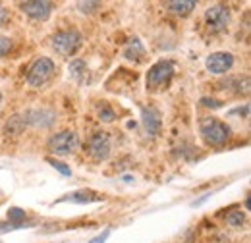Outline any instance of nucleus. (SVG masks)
<instances>
[{
    "mask_svg": "<svg viewBox=\"0 0 251 243\" xmlns=\"http://www.w3.org/2000/svg\"><path fill=\"white\" fill-rule=\"evenodd\" d=\"M77 147H79V137H77L75 131H70V129L52 133L47 141L49 152L56 154V156H68V154L77 151Z\"/></svg>",
    "mask_w": 251,
    "mask_h": 243,
    "instance_id": "20e7f679",
    "label": "nucleus"
},
{
    "mask_svg": "<svg viewBox=\"0 0 251 243\" xmlns=\"http://www.w3.org/2000/svg\"><path fill=\"white\" fill-rule=\"evenodd\" d=\"M234 66V54L230 52H213L207 56V70L211 73L222 75L226 72H230Z\"/></svg>",
    "mask_w": 251,
    "mask_h": 243,
    "instance_id": "9d476101",
    "label": "nucleus"
},
{
    "mask_svg": "<svg viewBox=\"0 0 251 243\" xmlns=\"http://www.w3.org/2000/svg\"><path fill=\"white\" fill-rule=\"evenodd\" d=\"M49 162H50V164H52V166H54V168H56V170H58L60 174H64V176H70V174H72V170H70V168H68V166H66L64 162H60V160L49 158Z\"/></svg>",
    "mask_w": 251,
    "mask_h": 243,
    "instance_id": "412c9836",
    "label": "nucleus"
},
{
    "mask_svg": "<svg viewBox=\"0 0 251 243\" xmlns=\"http://www.w3.org/2000/svg\"><path fill=\"white\" fill-rule=\"evenodd\" d=\"M0 201H2V197H0Z\"/></svg>",
    "mask_w": 251,
    "mask_h": 243,
    "instance_id": "a878e982",
    "label": "nucleus"
},
{
    "mask_svg": "<svg viewBox=\"0 0 251 243\" xmlns=\"http://www.w3.org/2000/svg\"><path fill=\"white\" fill-rule=\"evenodd\" d=\"M97 116H99V120L104 122V123H110V122L116 120V112L112 110V106H110L108 102H100V104H99Z\"/></svg>",
    "mask_w": 251,
    "mask_h": 243,
    "instance_id": "dca6fc26",
    "label": "nucleus"
},
{
    "mask_svg": "<svg viewBox=\"0 0 251 243\" xmlns=\"http://www.w3.org/2000/svg\"><path fill=\"white\" fill-rule=\"evenodd\" d=\"M81 33L77 29H64L58 31L50 37V47L60 56H74L81 49Z\"/></svg>",
    "mask_w": 251,
    "mask_h": 243,
    "instance_id": "7ed1b4c3",
    "label": "nucleus"
},
{
    "mask_svg": "<svg viewBox=\"0 0 251 243\" xmlns=\"http://www.w3.org/2000/svg\"><path fill=\"white\" fill-rule=\"evenodd\" d=\"M54 62L47 56H41L33 62L27 70V83L31 87H43L54 77Z\"/></svg>",
    "mask_w": 251,
    "mask_h": 243,
    "instance_id": "39448f33",
    "label": "nucleus"
},
{
    "mask_svg": "<svg viewBox=\"0 0 251 243\" xmlns=\"http://www.w3.org/2000/svg\"><path fill=\"white\" fill-rule=\"evenodd\" d=\"M70 72H72V75H74V77H77V79H79L83 73H87V72H85V62L74 60L72 64H70Z\"/></svg>",
    "mask_w": 251,
    "mask_h": 243,
    "instance_id": "6ab92c4d",
    "label": "nucleus"
},
{
    "mask_svg": "<svg viewBox=\"0 0 251 243\" xmlns=\"http://www.w3.org/2000/svg\"><path fill=\"white\" fill-rule=\"evenodd\" d=\"M201 104H203V106H211V108H219L220 106V102L219 100H215V98H203Z\"/></svg>",
    "mask_w": 251,
    "mask_h": 243,
    "instance_id": "5701e85b",
    "label": "nucleus"
},
{
    "mask_svg": "<svg viewBox=\"0 0 251 243\" xmlns=\"http://www.w3.org/2000/svg\"><path fill=\"white\" fill-rule=\"evenodd\" d=\"M0 104H2V93H0Z\"/></svg>",
    "mask_w": 251,
    "mask_h": 243,
    "instance_id": "393cba45",
    "label": "nucleus"
},
{
    "mask_svg": "<svg viewBox=\"0 0 251 243\" xmlns=\"http://www.w3.org/2000/svg\"><path fill=\"white\" fill-rule=\"evenodd\" d=\"M141 120L145 125V131L149 135H158L160 133V127H162V122H160V112H158L155 106H143L141 108Z\"/></svg>",
    "mask_w": 251,
    "mask_h": 243,
    "instance_id": "9b49d317",
    "label": "nucleus"
},
{
    "mask_svg": "<svg viewBox=\"0 0 251 243\" xmlns=\"http://www.w3.org/2000/svg\"><path fill=\"white\" fill-rule=\"evenodd\" d=\"M108 234H110V230H104V234H100L99 238L91 240V243H104V242H106V238H108Z\"/></svg>",
    "mask_w": 251,
    "mask_h": 243,
    "instance_id": "b1692460",
    "label": "nucleus"
},
{
    "mask_svg": "<svg viewBox=\"0 0 251 243\" xmlns=\"http://www.w3.org/2000/svg\"><path fill=\"white\" fill-rule=\"evenodd\" d=\"M110 151H112V143H110V135L106 131H99V133H93L87 143H85V152L87 156L95 160V162H102L110 156Z\"/></svg>",
    "mask_w": 251,
    "mask_h": 243,
    "instance_id": "423d86ee",
    "label": "nucleus"
},
{
    "mask_svg": "<svg viewBox=\"0 0 251 243\" xmlns=\"http://www.w3.org/2000/svg\"><path fill=\"white\" fill-rule=\"evenodd\" d=\"M199 133L211 147H220L230 139V127L219 118H203L199 122Z\"/></svg>",
    "mask_w": 251,
    "mask_h": 243,
    "instance_id": "f257e3e1",
    "label": "nucleus"
},
{
    "mask_svg": "<svg viewBox=\"0 0 251 243\" xmlns=\"http://www.w3.org/2000/svg\"><path fill=\"white\" fill-rule=\"evenodd\" d=\"M246 222V213L244 211H234V213L226 214V224H230L232 228H242Z\"/></svg>",
    "mask_w": 251,
    "mask_h": 243,
    "instance_id": "f3484780",
    "label": "nucleus"
},
{
    "mask_svg": "<svg viewBox=\"0 0 251 243\" xmlns=\"http://www.w3.org/2000/svg\"><path fill=\"white\" fill-rule=\"evenodd\" d=\"M22 116H24V122H25L27 127L31 125V127L45 129V127H50L56 122V114L50 108H29V110L22 112Z\"/></svg>",
    "mask_w": 251,
    "mask_h": 243,
    "instance_id": "1a4fd4ad",
    "label": "nucleus"
},
{
    "mask_svg": "<svg viewBox=\"0 0 251 243\" xmlns=\"http://www.w3.org/2000/svg\"><path fill=\"white\" fill-rule=\"evenodd\" d=\"M174 70H176V66L170 60H160L153 64L147 73V89L151 93L164 91L174 77Z\"/></svg>",
    "mask_w": 251,
    "mask_h": 243,
    "instance_id": "f03ea898",
    "label": "nucleus"
},
{
    "mask_svg": "<svg viewBox=\"0 0 251 243\" xmlns=\"http://www.w3.org/2000/svg\"><path fill=\"white\" fill-rule=\"evenodd\" d=\"M10 50H12V39H10V37L0 35V60H2Z\"/></svg>",
    "mask_w": 251,
    "mask_h": 243,
    "instance_id": "aec40b11",
    "label": "nucleus"
},
{
    "mask_svg": "<svg viewBox=\"0 0 251 243\" xmlns=\"http://www.w3.org/2000/svg\"><path fill=\"white\" fill-rule=\"evenodd\" d=\"M25 220H27V213H25L24 209L12 207V209L8 211V222H10V226L4 228V230H18V228H22V226L25 224Z\"/></svg>",
    "mask_w": 251,
    "mask_h": 243,
    "instance_id": "2eb2a0df",
    "label": "nucleus"
},
{
    "mask_svg": "<svg viewBox=\"0 0 251 243\" xmlns=\"http://www.w3.org/2000/svg\"><path fill=\"white\" fill-rule=\"evenodd\" d=\"M162 4H164V8H166L172 16L188 18L189 14L195 10L197 0H162Z\"/></svg>",
    "mask_w": 251,
    "mask_h": 243,
    "instance_id": "f8f14e48",
    "label": "nucleus"
},
{
    "mask_svg": "<svg viewBox=\"0 0 251 243\" xmlns=\"http://www.w3.org/2000/svg\"><path fill=\"white\" fill-rule=\"evenodd\" d=\"M25 16L37 22H45L52 12V0H18Z\"/></svg>",
    "mask_w": 251,
    "mask_h": 243,
    "instance_id": "6e6552de",
    "label": "nucleus"
},
{
    "mask_svg": "<svg viewBox=\"0 0 251 243\" xmlns=\"http://www.w3.org/2000/svg\"><path fill=\"white\" fill-rule=\"evenodd\" d=\"M205 24L211 33H222L230 24V10L224 4H215L205 10Z\"/></svg>",
    "mask_w": 251,
    "mask_h": 243,
    "instance_id": "0eeeda50",
    "label": "nucleus"
},
{
    "mask_svg": "<svg viewBox=\"0 0 251 243\" xmlns=\"http://www.w3.org/2000/svg\"><path fill=\"white\" fill-rule=\"evenodd\" d=\"M8 18H10V12H8L4 6H0V27H2V25L8 22Z\"/></svg>",
    "mask_w": 251,
    "mask_h": 243,
    "instance_id": "4be33fe9",
    "label": "nucleus"
},
{
    "mask_svg": "<svg viewBox=\"0 0 251 243\" xmlns=\"http://www.w3.org/2000/svg\"><path fill=\"white\" fill-rule=\"evenodd\" d=\"M25 122H24V116L22 114H14L10 116L6 123H4V135H20L24 129H25Z\"/></svg>",
    "mask_w": 251,
    "mask_h": 243,
    "instance_id": "4468645a",
    "label": "nucleus"
},
{
    "mask_svg": "<svg viewBox=\"0 0 251 243\" xmlns=\"http://www.w3.org/2000/svg\"><path fill=\"white\" fill-rule=\"evenodd\" d=\"M99 6H100V0H77V8L83 14H93Z\"/></svg>",
    "mask_w": 251,
    "mask_h": 243,
    "instance_id": "a211bd4d",
    "label": "nucleus"
},
{
    "mask_svg": "<svg viewBox=\"0 0 251 243\" xmlns=\"http://www.w3.org/2000/svg\"><path fill=\"white\" fill-rule=\"evenodd\" d=\"M62 201H72V203H95V201H104L102 193H97L91 189H81V191H74L70 195H66Z\"/></svg>",
    "mask_w": 251,
    "mask_h": 243,
    "instance_id": "ddd939ff",
    "label": "nucleus"
}]
</instances>
